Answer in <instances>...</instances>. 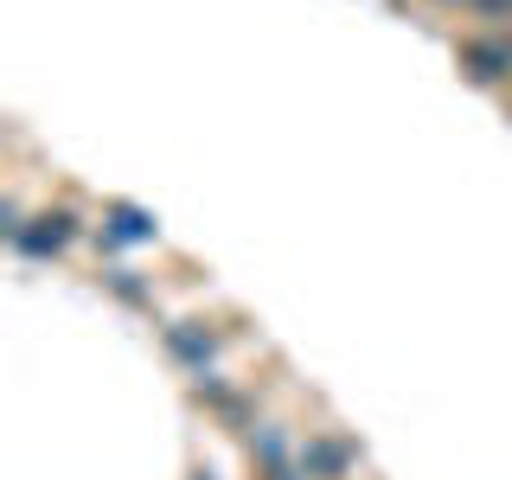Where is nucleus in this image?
I'll list each match as a JSON object with an SVG mask.
<instances>
[{
  "label": "nucleus",
  "instance_id": "3",
  "mask_svg": "<svg viewBox=\"0 0 512 480\" xmlns=\"http://www.w3.org/2000/svg\"><path fill=\"white\" fill-rule=\"evenodd\" d=\"M295 461H301V474H308V480H346L352 461H359V448H352L346 436H333V429H314V436H301Z\"/></svg>",
  "mask_w": 512,
  "mask_h": 480
},
{
  "label": "nucleus",
  "instance_id": "1",
  "mask_svg": "<svg viewBox=\"0 0 512 480\" xmlns=\"http://www.w3.org/2000/svg\"><path fill=\"white\" fill-rule=\"evenodd\" d=\"M77 237H84V224H77L71 205H45V212L32 218L20 237H13V250L32 256V263H52V256H64V250L77 244Z\"/></svg>",
  "mask_w": 512,
  "mask_h": 480
},
{
  "label": "nucleus",
  "instance_id": "13",
  "mask_svg": "<svg viewBox=\"0 0 512 480\" xmlns=\"http://www.w3.org/2000/svg\"><path fill=\"white\" fill-rule=\"evenodd\" d=\"M506 39H512V26H506Z\"/></svg>",
  "mask_w": 512,
  "mask_h": 480
},
{
  "label": "nucleus",
  "instance_id": "4",
  "mask_svg": "<svg viewBox=\"0 0 512 480\" xmlns=\"http://www.w3.org/2000/svg\"><path fill=\"white\" fill-rule=\"evenodd\" d=\"M160 340H167V352L186 365L192 378H205V372H212V359H218V340H212L205 327H192V320H167V327H160Z\"/></svg>",
  "mask_w": 512,
  "mask_h": 480
},
{
  "label": "nucleus",
  "instance_id": "8",
  "mask_svg": "<svg viewBox=\"0 0 512 480\" xmlns=\"http://www.w3.org/2000/svg\"><path fill=\"white\" fill-rule=\"evenodd\" d=\"M103 282H109V295H122V301H135V308H148V288H141V276L135 269H103Z\"/></svg>",
  "mask_w": 512,
  "mask_h": 480
},
{
  "label": "nucleus",
  "instance_id": "6",
  "mask_svg": "<svg viewBox=\"0 0 512 480\" xmlns=\"http://www.w3.org/2000/svg\"><path fill=\"white\" fill-rule=\"evenodd\" d=\"M250 461H256V474H276L295 461V442H288V429L282 423H256L250 429Z\"/></svg>",
  "mask_w": 512,
  "mask_h": 480
},
{
  "label": "nucleus",
  "instance_id": "5",
  "mask_svg": "<svg viewBox=\"0 0 512 480\" xmlns=\"http://www.w3.org/2000/svg\"><path fill=\"white\" fill-rule=\"evenodd\" d=\"M192 391H199V404L212 410V416H224L231 429H256V404H250L244 391H231V384H224L218 372H205L199 384H192Z\"/></svg>",
  "mask_w": 512,
  "mask_h": 480
},
{
  "label": "nucleus",
  "instance_id": "9",
  "mask_svg": "<svg viewBox=\"0 0 512 480\" xmlns=\"http://www.w3.org/2000/svg\"><path fill=\"white\" fill-rule=\"evenodd\" d=\"M26 224H32V218H26V205H20V192H7V199H0V231H7V237H20V231H26Z\"/></svg>",
  "mask_w": 512,
  "mask_h": 480
},
{
  "label": "nucleus",
  "instance_id": "2",
  "mask_svg": "<svg viewBox=\"0 0 512 480\" xmlns=\"http://www.w3.org/2000/svg\"><path fill=\"white\" fill-rule=\"evenodd\" d=\"M455 58H461V71H468L480 90L512 84V39L506 32H468V39H455Z\"/></svg>",
  "mask_w": 512,
  "mask_h": 480
},
{
  "label": "nucleus",
  "instance_id": "12",
  "mask_svg": "<svg viewBox=\"0 0 512 480\" xmlns=\"http://www.w3.org/2000/svg\"><path fill=\"white\" fill-rule=\"evenodd\" d=\"M442 7H474V0H442Z\"/></svg>",
  "mask_w": 512,
  "mask_h": 480
},
{
  "label": "nucleus",
  "instance_id": "7",
  "mask_svg": "<svg viewBox=\"0 0 512 480\" xmlns=\"http://www.w3.org/2000/svg\"><path fill=\"white\" fill-rule=\"evenodd\" d=\"M103 218H109V237H122V244H154V218L141 212V205L109 199V205H103Z\"/></svg>",
  "mask_w": 512,
  "mask_h": 480
},
{
  "label": "nucleus",
  "instance_id": "10",
  "mask_svg": "<svg viewBox=\"0 0 512 480\" xmlns=\"http://www.w3.org/2000/svg\"><path fill=\"white\" fill-rule=\"evenodd\" d=\"M468 13H480V20H487V26H500V20L512 26V0H474Z\"/></svg>",
  "mask_w": 512,
  "mask_h": 480
},
{
  "label": "nucleus",
  "instance_id": "11",
  "mask_svg": "<svg viewBox=\"0 0 512 480\" xmlns=\"http://www.w3.org/2000/svg\"><path fill=\"white\" fill-rule=\"evenodd\" d=\"M256 480H308V474H301V461H288V468H276V474H256Z\"/></svg>",
  "mask_w": 512,
  "mask_h": 480
}]
</instances>
